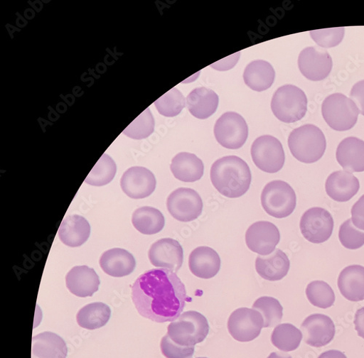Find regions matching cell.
I'll use <instances>...</instances> for the list:
<instances>
[{"label": "cell", "instance_id": "obj_1", "mask_svg": "<svg viewBox=\"0 0 364 358\" xmlns=\"http://www.w3.org/2000/svg\"><path fill=\"white\" fill-rule=\"evenodd\" d=\"M132 295L139 315L159 323L176 320L188 300L186 286L166 268H154L140 276Z\"/></svg>", "mask_w": 364, "mask_h": 358}, {"label": "cell", "instance_id": "obj_2", "mask_svg": "<svg viewBox=\"0 0 364 358\" xmlns=\"http://www.w3.org/2000/svg\"><path fill=\"white\" fill-rule=\"evenodd\" d=\"M210 180L223 195L237 198L250 188L252 173L248 164L237 156H226L218 160L210 168Z\"/></svg>", "mask_w": 364, "mask_h": 358}, {"label": "cell", "instance_id": "obj_3", "mask_svg": "<svg viewBox=\"0 0 364 358\" xmlns=\"http://www.w3.org/2000/svg\"><path fill=\"white\" fill-rule=\"evenodd\" d=\"M288 144L292 156L299 162L306 164L321 160L326 148L323 133L311 124L294 129L289 136Z\"/></svg>", "mask_w": 364, "mask_h": 358}, {"label": "cell", "instance_id": "obj_4", "mask_svg": "<svg viewBox=\"0 0 364 358\" xmlns=\"http://www.w3.org/2000/svg\"><path fill=\"white\" fill-rule=\"evenodd\" d=\"M308 99L304 92L293 85L279 87L271 102V109L280 121L296 123L305 116Z\"/></svg>", "mask_w": 364, "mask_h": 358}, {"label": "cell", "instance_id": "obj_5", "mask_svg": "<svg viewBox=\"0 0 364 358\" xmlns=\"http://www.w3.org/2000/svg\"><path fill=\"white\" fill-rule=\"evenodd\" d=\"M209 332L207 319L196 311L181 315L168 327L167 335L177 345L192 347L203 342Z\"/></svg>", "mask_w": 364, "mask_h": 358}, {"label": "cell", "instance_id": "obj_6", "mask_svg": "<svg viewBox=\"0 0 364 358\" xmlns=\"http://www.w3.org/2000/svg\"><path fill=\"white\" fill-rule=\"evenodd\" d=\"M321 112L328 126L337 131L353 129L360 113L355 102L343 94H333L326 97L322 104Z\"/></svg>", "mask_w": 364, "mask_h": 358}, {"label": "cell", "instance_id": "obj_7", "mask_svg": "<svg viewBox=\"0 0 364 358\" xmlns=\"http://www.w3.org/2000/svg\"><path fill=\"white\" fill-rule=\"evenodd\" d=\"M261 202L267 215L277 219L290 216L295 210L296 197L293 188L281 180L269 183L263 189Z\"/></svg>", "mask_w": 364, "mask_h": 358}, {"label": "cell", "instance_id": "obj_8", "mask_svg": "<svg viewBox=\"0 0 364 358\" xmlns=\"http://www.w3.org/2000/svg\"><path fill=\"white\" fill-rule=\"evenodd\" d=\"M251 154L254 163L268 173L280 171L285 163V153L281 141L272 136L257 138L252 143Z\"/></svg>", "mask_w": 364, "mask_h": 358}, {"label": "cell", "instance_id": "obj_9", "mask_svg": "<svg viewBox=\"0 0 364 358\" xmlns=\"http://www.w3.org/2000/svg\"><path fill=\"white\" fill-rule=\"evenodd\" d=\"M215 136L225 148L238 149L249 136V128L244 117L234 112L223 114L215 126Z\"/></svg>", "mask_w": 364, "mask_h": 358}, {"label": "cell", "instance_id": "obj_10", "mask_svg": "<svg viewBox=\"0 0 364 358\" xmlns=\"http://www.w3.org/2000/svg\"><path fill=\"white\" fill-rule=\"evenodd\" d=\"M333 226V217L326 209L314 207L309 209L300 220V230L306 240L314 244H321L331 237Z\"/></svg>", "mask_w": 364, "mask_h": 358}, {"label": "cell", "instance_id": "obj_11", "mask_svg": "<svg viewBox=\"0 0 364 358\" xmlns=\"http://www.w3.org/2000/svg\"><path fill=\"white\" fill-rule=\"evenodd\" d=\"M263 327L262 315L254 309L246 308L235 310L228 322L230 335L240 342L253 341L259 336Z\"/></svg>", "mask_w": 364, "mask_h": 358}, {"label": "cell", "instance_id": "obj_12", "mask_svg": "<svg viewBox=\"0 0 364 358\" xmlns=\"http://www.w3.org/2000/svg\"><path fill=\"white\" fill-rule=\"evenodd\" d=\"M170 215L181 222L197 219L202 214L203 203L200 195L190 188H178L172 192L167 199Z\"/></svg>", "mask_w": 364, "mask_h": 358}, {"label": "cell", "instance_id": "obj_13", "mask_svg": "<svg viewBox=\"0 0 364 358\" xmlns=\"http://www.w3.org/2000/svg\"><path fill=\"white\" fill-rule=\"evenodd\" d=\"M299 69L303 76L312 81L326 79L332 70V58L322 48L309 47L302 50L298 58Z\"/></svg>", "mask_w": 364, "mask_h": 358}, {"label": "cell", "instance_id": "obj_14", "mask_svg": "<svg viewBox=\"0 0 364 358\" xmlns=\"http://www.w3.org/2000/svg\"><path fill=\"white\" fill-rule=\"evenodd\" d=\"M156 185V178L154 173L141 166L128 169L120 180V187L124 192L135 200L150 196L155 192Z\"/></svg>", "mask_w": 364, "mask_h": 358}, {"label": "cell", "instance_id": "obj_15", "mask_svg": "<svg viewBox=\"0 0 364 358\" xmlns=\"http://www.w3.org/2000/svg\"><path fill=\"white\" fill-rule=\"evenodd\" d=\"M281 240L279 228L269 222H257L251 225L246 233V243L253 252L267 256L276 250Z\"/></svg>", "mask_w": 364, "mask_h": 358}, {"label": "cell", "instance_id": "obj_16", "mask_svg": "<svg viewBox=\"0 0 364 358\" xmlns=\"http://www.w3.org/2000/svg\"><path fill=\"white\" fill-rule=\"evenodd\" d=\"M149 259L156 267L177 273L184 261V251L180 244L172 238H163L151 245Z\"/></svg>", "mask_w": 364, "mask_h": 358}, {"label": "cell", "instance_id": "obj_17", "mask_svg": "<svg viewBox=\"0 0 364 358\" xmlns=\"http://www.w3.org/2000/svg\"><path fill=\"white\" fill-rule=\"evenodd\" d=\"M301 330L305 342L314 347H322L335 338L336 325L327 315L314 314L301 323Z\"/></svg>", "mask_w": 364, "mask_h": 358}, {"label": "cell", "instance_id": "obj_18", "mask_svg": "<svg viewBox=\"0 0 364 358\" xmlns=\"http://www.w3.org/2000/svg\"><path fill=\"white\" fill-rule=\"evenodd\" d=\"M326 192L333 200L345 202L350 200L360 190L358 179L346 170L331 173L326 179Z\"/></svg>", "mask_w": 364, "mask_h": 358}, {"label": "cell", "instance_id": "obj_19", "mask_svg": "<svg viewBox=\"0 0 364 358\" xmlns=\"http://www.w3.org/2000/svg\"><path fill=\"white\" fill-rule=\"evenodd\" d=\"M66 285L72 293L85 298L92 296L98 291L100 280L93 268L77 266L66 276Z\"/></svg>", "mask_w": 364, "mask_h": 358}, {"label": "cell", "instance_id": "obj_20", "mask_svg": "<svg viewBox=\"0 0 364 358\" xmlns=\"http://www.w3.org/2000/svg\"><path fill=\"white\" fill-rule=\"evenodd\" d=\"M189 267L195 276L202 279H210L219 273L221 259L213 249L198 247L190 255Z\"/></svg>", "mask_w": 364, "mask_h": 358}, {"label": "cell", "instance_id": "obj_21", "mask_svg": "<svg viewBox=\"0 0 364 358\" xmlns=\"http://www.w3.org/2000/svg\"><path fill=\"white\" fill-rule=\"evenodd\" d=\"M102 271L114 278H122L131 275L136 268L134 256L123 249H112L105 251L100 259Z\"/></svg>", "mask_w": 364, "mask_h": 358}, {"label": "cell", "instance_id": "obj_22", "mask_svg": "<svg viewBox=\"0 0 364 358\" xmlns=\"http://www.w3.org/2000/svg\"><path fill=\"white\" fill-rule=\"evenodd\" d=\"M257 273L269 281H279L285 278L290 268V261L281 249H276L269 255L257 256L255 262Z\"/></svg>", "mask_w": 364, "mask_h": 358}, {"label": "cell", "instance_id": "obj_23", "mask_svg": "<svg viewBox=\"0 0 364 358\" xmlns=\"http://www.w3.org/2000/svg\"><path fill=\"white\" fill-rule=\"evenodd\" d=\"M338 163L350 173L364 171V141L356 137L343 140L337 148Z\"/></svg>", "mask_w": 364, "mask_h": 358}, {"label": "cell", "instance_id": "obj_24", "mask_svg": "<svg viewBox=\"0 0 364 358\" xmlns=\"http://www.w3.org/2000/svg\"><path fill=\"white\" fill-rule=\"evenodd\" d=\"M338 288L347 300H364V266L355 264L344 268L338 278Z\"/></svg>", "mask_w": 364, "mask_h": 358}, {"label": "cell", "instance_id": "obj_25", "mask_svg": "<svg viewBox=\"0 0 364 358\" xmlns=\"http://www.w3.org/2000/svg\"><path fill=\"white\" fill-rule=\"evenodd\" d=\"M58 237L65 245L76 248L83 245L90 234L88 222L79 215L67 217L58 229Z\"/></svg>", "mask_w": 364, "mask_h": 358}, {"label": "cell", "instance_id": "obj_26", "mask_svg": "<svg viewBox=\"0 0 364 358\" xmlns=\"http://www.w3.org/2000/svg\"><path fill=\"white\" fill-rule=\"evenodd\" d=\"M171 170L178 180L193 183L199 181L203 177L204 165L196 155L181 153L172 159Z\"/></svg>", "mask_w": 364, "mask_h": 358}, {"label": "cell", "instance_id": "obj_27", "mask_svg": "<svg viewBox=\"0 0 364 358\" xmlns=\"http://www.w3.org/2000/svg\"><path fill=\"white\" fill-rule=\"evenodd\" d=\"M186 103L192 115L200 119H205L217 111L219 97L209 88L197 87L188 96Z\"/></svg>", "mask_w": 364, "mask_h": 358}, {"label": "cell", "instance_id": "obj_28", "mask_svg": "<svg viewBox=\"0 0 364 358\" xmlns=\"http://www.w3.org/2000/svg\"><path fill=\"white\" fill-rule=\"evenodd\" d=\"M65 340L53 332H43L33 338L32 358H66Z\"/></svg>", "mask_w": 364, "mask_h": 358}, {"label": "cell", "instance_id": "obj_29", "mask_svg": "<svg viewBox=\"0 0 364 358\" xmlns=\"http://www.w3.org/2000/svg\"><path fill=\"white\" fill-rule=\"evenodd\" d=\"M276 72L272 66L263 60H257L247 65L244 73L246 85L253 91L262 92L274 82Z\"/></svg>", "mask_w": 364, "mask_h": 358}, {"label": "cell", "instance_id": "obj_30", "mask_svg": "<svg viewBox=\"0 0 364 358\" xmlns=\"http://www.w3.org/2000/svg\"><path fill=\"white\" fill-rule=\"evenodd\" d=\"M132 224L140 233L151 235L163 230L165 226V218L159 209L144 206L136 209L134 212Z\"/></svg>", "mask_w": 364, "mask_h": 358}, {"label": "cell", "instance_id": "obj_31", "mask_svg": "<svg viewBox=\"0 0 364 358\" xmlns=\"http://www.w3.org/2000/svg\"><path fill=\"white\" fill-rule=\"evenodd\" d=\"M111 317V310L102 303H91L83 307L77 314L78 325L87 330H96L105 326Z\"/></svg>", "mask_w": 364, "mask_h": 358}, {"label": "cell", "instance_id": "obj_32", "mask_svg": "<svg viewBox=\"0 0 364 358\" xmlns=\"http://www.w3.org/2000/svg\"><path fill=\"white\" fill-rule=\"evenodd\" d=\"M302 333L291 323L278 325L271 335L273 346L283 352L296 349L301 342Z\"/></svg>", "mask_w": 364, "mask_h": 358}, {"label": "cell", "instance_id": "obj_33", "mask_svg": "<svg viewBox=\"0 0 364 358\" xmlns=\"http://www.w3.org/2000/svg\"><path fill=\"white\" fill-rule=\"evenodd\" d=\"M116 172L114 161L110 156L104 154L86 177L85 183L91 186H105L113 180Z\"/></svg>", "mask_w": 364, "mask_h": 358}, {"label": "cell", "instance_id": "obj_34", "mask_svg": "<svg viewBox=\"0 0 364 358\" xmlns=\"http://www.w3.org/2000/svg\"><path fill=\"white\" fill-rule=\"evenodd\" d=\"M252 308L262 315L264 319V327H277L282 320L284 309L275 298L260 297L254 303Z\"/></svg>", "mask_w": 364, "mask_h": 358}, {"label": "cell", "instance_id": "obj_35", "mask_svg": "<svg viewBox=\"0 0 364 358\" xmlns=\"http://www.w3.org/2000/svg\"><path fill=\"white\" fill-rule=\"evenodd\" d=\"M308 300L314 306L327 309L336 303V294L331 287L326 282L316 281L309 283L306 288Z\"/></svg>", "mask_w": 364, "mask_h": 358}, {"label": "cell", "instance_id": "obj_36", "mask_svg": "<svg viewBox=\"0 0 364 358\" xmlns=\"http://www.w3.org/2000/svg\"><path fill=\"white\" fill-rule=\"evenodd\" d=\"M155 119L150 109H145L134 121L124 130V134L128 137L141 140L146 139L154 132Z\"/></svg>", "mask_w": 364, "mask_h": 358}, {"label": "cell", "instance_id": "obj_37", "mask_svg": "<svg viewBox=\"0 0 364 358\" xmlns=\"http://www.w3.org/2000/svg\"><path fill=\"white\" fill-rule=\"evenodd\" d=\"M159 112L167 117L177 116L186 107V99L179 90L173 87L155 102Z\"/></svg>", "mask_w": 364, "mask_h": 358}, {"label": "cell", "instance_id": "obj_38", "mask_svg": "<svg viewBox=\"0 0 364 358\" xmlns=\"http://www.w3.org/2000/svg\"><path fill=\"white\" fill-rule=\"evenodd\" d=\"M312 39L321 48H329L339 45L345 36V28L337 27L314 30L310 32Z\"/></svg>", "mask_w": 364, "mask_h": 358}, {"label": "cell", "instance_id": "obj_39", "mask_svg": "<svg viewBox=\"0 0 364 358\" xmlns=\"http://www.w3.org/2000/svg\"><path fill=\"white\" fill-rule=\"evenodd\" d=\"M339 239L341 244L349 250H357L364 246V232L357 229L353 225L351 219L341 226Z\"/></svg>", "mask_w": 364, "mask_h": 358}, {"label": "cell", "instance_id": "obj_40", "mask_svg": "<svg viewBox=\"0 0 364 358\" xmlns=\"http://www.w3.org/2000/svg\"><path fill=\"white\" fill-rule=\"evenodd\" d=\"M161 349L166 358H192L195 347L181 346L175 343L168 335L164 336L161 342Z\"/></svg>", "mask_w": 364, "mask_h": 358}, {"label": "cell", "instance_id": "obj_41", "mask_svg": "<svg viewBox=\"0 0 364 358\" xmlns=\"http://www.w3.org/2000/svg\"><path fill=\"white\" fill-rule=\"evenodd\" d=\"M351 215L353 224L356 228L364 231V195L353 205Z\"/></svg>", "mask_w": 364, "mask_h": 358}, {"label": "cell", "instance_id": "obj_42", "mask_svg": "<svg viewBox=\"0 0 364 358\" xmlns=\"http://www.w3.org/2000/svg\"><path fill=\"white\" fill-rule=\"evenodd\" d=\"M350 96L360 113L364 116V80L359 81L353 85Z\"/></svg>", "mask_w": 364, "mask_h": 358}, {"label": "cell", "instance_id": "obj_43", "mask_svg": "<svg viewBox=\"0 0 364 358\" xmlns=\"http://www.w3.org/2000/svg\"><path fill=\"white\" fill-rule=\"evenodd\" d=\"M354 324L358 335L364 340V307L357 310Z\"/></svg>", "mask_w": 364, "mask_h": 358}, {"label": "cell", "instance_id": "obj_44", "mask_svg": "<svg viewBox=\"0 0 364 358\" xmlns=\"http://www.w3.org/2000/svg\"><path fill=\"white\" fill-rule=\"evenodd\" d=\"M318 358H348L347 356L339 350L331 349L322 353Z\"/></svg>", "mask_w": 364, "mask_h": 358}, {"label": "cell", "instance_id": "obj_45", "mask_svg": "<svg viewBox=\"0 0 364 358\" xmlns=\"http://www.w3.org/2000/svg\"><path fill=\"white\" fill-rule=\"evenodd\" d=\"M267 358H292V357L285 352H272Z\"/></svg>", "mask_w": 364, "mask_h": 358}, {"label": "cell", "instance_id": "obj_46", "mask_svg": "<svg viewBox=\"0 0 364 358\" xmlns=\"http://www.w3.org/2000/svg\"><path fill=\"white\" fill-rule=\"evenodd\" d=\"M196 358H207V357H196Z\"/></svg>", "mask_w": 364, "mask_h": 358}]
</instances>
